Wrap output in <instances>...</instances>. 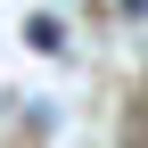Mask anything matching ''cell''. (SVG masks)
Returning <instances> with one entry per match:
<instances>
[{
    "label": "cell",
    "instance_id": "6da1fadb",
    "mask_svg": "<svg viewBox=\"0 0 148 148\" xmlns=\"http://www.w3.org/2000/svg\"><path fill=\"white\" fill-rule=\"evenodd\" d=\"M123 16H148V0H123Z\"/></svg>",
    "mask_w": 148,
    "mask_h": 148
}]
</instances>
